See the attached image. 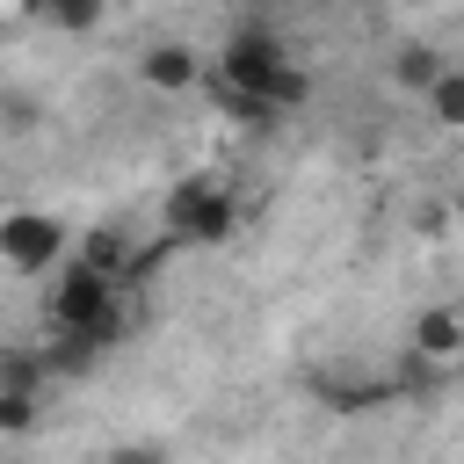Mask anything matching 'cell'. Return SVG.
<instances>
[{
    "label": "cell",
    "instance_id": "obj_1",
    "mask_svg": "<svg viewBox=\"0 0 464 464\" xmlns=\"http://www.w3.org/2000/svg\"><path fill=\"white\" fill-rule=\"evenodd\" d=\"M51 326L87 334L94 348H102V341H116V334H123L116 276H109V268H94L87 254H80V261H65V268H58V290H51Z\"/></svg>",
    "mask_w": 464,
    "mask_h": 464
},
{
    "label": "cell",
    "instance_id": "obj_2",
    "mask_svg": "<svg viewBox=\"0 0 464 464\" xmlns=\"http://www.w3.org/2000/svg\"><path fill=\"white\" fill-rule=\"evenodd\" d=\"M167 225H174V239H196V246H225V239L239 232V203H232L225 188H210L203 174H188V181L167 196Z\"/></svg>",
    "mask_w": 464,
    "mask_h": 464
},
{
    "label": "cell",
    "instance_id": "obj_3",
    "mask_svg": "<svg viewBox=\"0 0 464 464\" xmlns=\"http://www.w3.org/2000/svg\"><path fill=\"white\" fill-rule=\"evenodd\" d=\"M290 58H283V44L268 36V29H239L232 44H225V58H218V80H232V87H254V94H268V80L283 72Z\"/></svg>",
    "mask_w": 464,
    "mask_h": 464
},
{
    "label": "cell",
    "instance_id": "obj_4",
    "mask_svg": "<svg viewBox=\"0 0 464 464\" xmlns=\"http://www.w3.org/2000/svg\"><path fill=\"white\" fill-rule=\"evenodd\" d=\"M0 254H7V268L36 276V268H51V261H58V225H51V218H36V210H14V218L0 225Z\"/></svg>",
    "mask_w": 464,
    "mask_h": 464
},
{
    "label": "cell",
    "instance_id": "obj_5",
    "mask_svg": "<svg viewBox=\"0 0 464 464\" xmlns=\"http://www.w3.org/2000/svg\"><path fill=\"white\" fill-rule=\"evenodd\" d=\"M413 348H420L428 362H450V355L464 348V312H450V304H442V312H420V319H413Z\"/></svg>",
    "mask_w": 464,
    "mask_h": 464
},
{
    "label": "cell",
    "instance_id": "obj_6",
    "mask_svg": "<svg viewBox=\"0 0 464 464\" xmlns=\"http://www.w3.org/2000/svg\"><path fill=\"white\" fill-rule=\"evenodd\" d=\"M442 72H450V65H442L435 44H399V58H392V80H399V87H420V94H428Z\"/></svg>",
    "mask_w": 464,
    "mask_h": 464
},
{
    "label": "cell",
    "instance_id": "obj_7",
    "mask_svg": "<svg viewBox=\"0 0 464 464\" xmlns=\"http://www.w3.org/2000/svg\"><path fill=\"white\" fill-rule=\"evenodd\" d=\"M145 80L181 94V87L196 80V51H181V44H160V51H145Z\"/></svg>",
    "mask_w": 464,
    "mask_h": 464
},
{
    "label": "cell",
    "instance_id": "obj_8",
    "mask_svg": "<svg viewBox=\"0 0 464 464\" xmlns=\"http://www.w3.org/2000/svg\"><path fill=\"white\" fill-rule=\"evenodd\" d=\"M80 254H87L94 268H109L116 283H123V268H130V239H123L116 225H102V232H87V239H80Z\"/></svg>",
    "mask_w": 464,
    "mask_h": 464
},
{
    "label": "cell",
    "instance_id": "obj_9",
    "mask_svg": "<svg viewBox=\"0 0 464 464\" xmlns=\"http://www.w3.org/2000/svg\"><path fill=\"white\" fill-rule=\"evenodd\" d=\"M428 109H435V123H450V130H464V72L450 65L435 87H428Z\"/></svg>",
    "mask_w": 464,
    "mask_h": 464
},
{
    "label": "cell",
    "instance_id": "obj_10",
    "mask_svg": "<svg viewBox=\"0 0 464 464\" xmlns=\"http://www.w3.org/2000/svg\"><path fill=\"white\" fill-rule=\"evenodd\" d=\"M304 94H312V80H304V72H297V65H283V72H276V80H268V102H276V109H297V102H304Z\"/></svg>",
    "mask_w": 464,
    "mask_h": 464
},
{
    "label": "cell",
    "instance_id": "obj_11",
    "mask_svg": "<svg viewBox=\"0 0 464 464\" xmlns=\"http://www.w3.org/2000/svg\"><path fill=\"white\" fill-rule=\"evenodd\" d=\"M51 14H58V29H94L102 0H51Z\"/></svg>",
    "mask_w": 464,
    "mask_h": 464
},
{
    "label": "cell",
    "instance_id": "obj_12",
    "mask_svg": "<svg viewBox=\"0 0 464 464\" xmlns=\"http://www.w3.org/2000/svg\"><path fill=\"white\" fill-rule=\"evenodd\" d=\"M29 384H36V362L14 355V362H7V392H29Z\"/></svg>",
    "mask_w": 464,
    "mask_h": 464
},
{
    "label": "cell",
    "instance_id": "obj_13",
    "mask_svg": "<svg viewBox=\"0 0 464 464\" xmlns=\"http://www.w3.org/2000/svg\"><path fill=\"white\" fill-rule=\"evenodd\" d=\"M457 218H464V196H457Z\"/></svg>",
    "mask_w": 464,
    "mask_h": 464
}]
</instances>
